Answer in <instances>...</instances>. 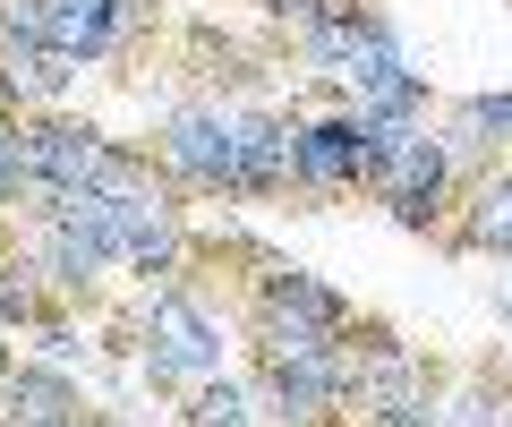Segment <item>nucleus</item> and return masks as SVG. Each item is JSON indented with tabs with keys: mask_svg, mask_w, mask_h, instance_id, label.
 I'll list each match as a JSON object with an SVG mask.
<instances>
[{
	"mask_svg": "<svg viewBox=\"0 0 512 427\" xmlns=\"http://www.w3.org/2000/svg\"><path fill=\"white\" fill-rule=\"evenodd\" d=\"M69 77H77V60L69 52H60V43H26V52H18V43H9V60H0V86H9V94H69Z\"/></svg>",
	"mask_w": 512,
	"mask_h": 427,
	"instance_id": "12",
	"label": "nucleus"
},
{
	"mask_svg": "<svg viewBox=\"0 0 512 427\" xmlns=\"http://www.w3.org/2000/svg\"><path fill=\"white\" fill-rule=\"evenodd\" d=\"M188 427H248V393L231 376H205L197 402H188Z\"/></svg>",
	"mask_w": 512,
	"mask_h": 427,
	"instance_id": "14",
	"label": "nucleus"
},
{
	"mask_svg": "<svg viewBox=\"0 0 512 427\" xmlns=\"http://www.w3.org/2000/svg\"><path fill=\"white\" fill-rule=\"evenodd\" d=\"M384 163V137L376 120H316V129H299V180L308 188H350V180H376Z\"/></svg>",
	"mask_w": 512,
	"mask_h": 427,
	"instance_id": "4",
	"label": "nucleus"
},
{
	"mask_svg": "<svg viewBox=\"0 0 512 427\" xmlns=\"http://www.w3.org/2000/svg\"><path fill=\"white\" fill-rule=\"evenodd\" d=\"M0 402H9V427H77V393L52 368H18L0 385Z\"/></svg>",
	"mask_w": 512,
	"mask_h": 427,
	"instance_id": "9",
	"label": "nucleus"
},
{
	"mask_svg": "<svg viewBox=\"0 0 512 427\" xmlns=\"http://www.w3.org/2000/svg\"><path fill=\"white\" fill-rule=\"evenodd\" d=\"M470 240H478V248H495V257H512V180H487V188H478Z\"/></svg>",
	"mask_w": 512,
	"mask_h": 427,
	"instance_id": "13",
	"label": "nucleus"
},
{
	"mask_svg": "<svg viewBox=\"0 0 512 427\" xmlns=\"http://www.w3.org/2000/svg\"><path fill=\"white\" fill-rule=\"evenodd\" d=\"M299 180V129L291 120H239V197H274Z\"/></svg>",
	"mask_w": 512,
	"mask_h": 427,
	"instance_id": "8",
	"label": "nucleus"
},
{
	"mask_svg": "<svg viewBox=\"0 0 512 427\" xmlns=\"http://www.w3.org/2000/svg\"><path fill=\"white\" fill-rule=\"evenodd\" d=\"M350 402L367 410V427H436L427 410V368L393 342H367V368H350Z\"/></svg>",
	"mask_w": 512,
	"mask_h": 427,
	"instance_id": "3",
	"label": "nucleus"
},
{
	"mask_svg": "<svg viewBox=\"0 0 512 427\" xmlns=\"http://www.w3.org/2000/svg\"><path fill=\"white\" fill-rule=\"evenodd\" d=\"M111 35H120V0H52V35L43 43H60L69 60L111 52Z\"/></svg>",
	"mask_w": 512,
	"mask_h": 427,
	"instance_id": "10",
	"label": "nucleus"
},
{
	"mask_svg": "<svg viewBox=\"0 0 512 427\" xmlns=\"http://www.w3.org/2000/svg\"><path fill=\"white\" fill-rule=\"evenodd\" d=\"M461 129L487 137V146H495V137H512V94H478V103H461Z\"/></svg>",
	"mask_w": 512,
	"mask_h": 427,
	"instance_id": "16",
	"label": "nucleus"
},
{
	"mask_svg": "<svg viewBox=\"0 0 512 427\" xmlns=\"http://www.w3.org/2000/svg\"><path fill=\"white\" fill-rule=\"evenodd\" d=\"M265 385H274L282 419H299V427L333 419V410L350 402V368H342L333 351H308V359H265Z\"/></svg>",
	"mask_w": 512,
	"mask_h": 427,
	"instance_id": "5",
	"label": "nucleus"
},
{
	"mask_svg": "<svg viewBox=\"0 0 512 427\" xmlns=\"http://www.w3.org/2000/svg\"><path fill=\"white\" fill-rule=\"evenodd\" d=\"M0 129H9V86H0Z\"/></svg>",
	"mask_w": 512,
	"mask_h": 427,
	"instance_id": "19",
	"label": "nucleus"
},
{
	"mask_svg": "<svg viewBox=\"0 0 512 427\" xmlns=\"http://www.w3.org/2000/svg\"><path fill=\"white\" fill-rule=\"evenodd\" d=\"M256 299H282V308H299V316H316L325 334H350V308L325 291V282H308V274H291V265H265V282H256Z\"/></svg>",
	"mask_w": 512,
	"mask_h": 427,
	"instance_id": "11",
	"label": "nucleus"
},
{
	"mask_svg": "<svg viewBox=\"0 0 512 427\" xmlns=\"http://www.w3.org/2000/svg\"><path fill=\"white\" fill-rule=\"evenodd\" d=\"M0 35L9 43H43L52 35V0H0Z\"/></svg>",
	"mask_w": 512,
	"mask_h": 427,
	"instance_id": "15",
	"label": "nucleus"
},
{
	"mask_svg": "<svg viewBox=\"0 0 512 427\" xmlns=\"http://www.w3.org/2000/svg\"><path fill=\"white\" fill-rule=\"evenodd\" d=\"M274 18H299V26H333V18H359V0H256Z\"/></svg>",
	"mask_w": 512,
	"mask_h": 427,
	"instance_id": "17",
	"label": "nucleus"
},
{
	"mask_svg": "<svg viewBox=\"0 0 512 427\" xmlns=\"http://www.w3.org/2000/svg\"><path fill=\"white\" fill-rule=\"evenodd\" d=\"M0 385H9V351H0Z\"/></svg>",
	"mask_w": 512,
	"mask_h": 427,
	"instance_id": "20",
	"label": "nucleus"
},
{
	"mask_svg": "<svg viewBox=\"0 0 512 427\" xmlns=\"http://www.w3.org/2000/svg\"><path fill=\"white\" fill-rule=\"evenodd\" d=\"M146 334L163 342V351H154V368H188V376H214V368H222V334L205 325L197 308H188L180 291H154V308H146Z\"/></svg>",
	"mask_w": 512,
	"mask_h": 427,
	"instance_id": "7",
	"label": "nucleus"
},
{
	"mask_svg": "<svg viewBox=\"0 0 512 427\" xmlns=\"http://www.w3.org/2000/svg\"><path fill=\"white\" fill-rule=\"evenodd\" d=\"M18 146H26V171H35V188H137V163H128L111 137L69 129V120L18 129Z\"/></svg>",
	"mask_w": 512,
	"mask_h": 427,
	"instance_id": "1",
	"label": "nucleus"
},
{
	"mask_svg": "<svg viewBox=\"0 0 512 427\" xmlns=\"http://www.w3.org/2000/svg\"><path fill=\"white\" fill-rule=\"evenodd\" d=\"M444 180H453V154H444L427 129H402V146L376 163V180H367V188L419 231V223H436V214H444Z\"/></svg>",
	"mask_w": 512,
	"mask_h": 427,
	"instance_id": "2",
	"label": "nucleus"
},
{
	"mask_svg": "<svg viewBox=\"0 0 512 427\" xmlns=\"http://www.w3.org/2000/svg\"><path fill=\"white\" fill-rule=\"evenodd\" d=\"M163 154L205 188H231L239 197V120H214V112H180L163 137Z\"/></svg>",
	"mask_w": 512,
	"mask_h": 427,
	"instance_id": "6",
	"label": "nucleus"
},
{
	"mask_svg": "<svg viewBox=\"0 0 512 427\" xmlns=\"http://www.w3.org/2000/svg\"><path fill=\"white\" fill-rule=\"evenodd\" d=\"M0 316H9V325H35V316H43V299H35V282H9V265H0Z\"/></svg>",
	"mask_w": 512,
	"mask_h": 427,
	"instance_id": "18",
	"label": "nucleus"
}]
</instances>
